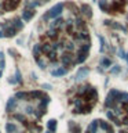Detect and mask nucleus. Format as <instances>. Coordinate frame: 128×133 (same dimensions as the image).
<instances>
[{"label":"nucleus","instance_id":"1","mask_svg":"<svg viewBox=\"0 0 128 133\" xmlns=\"http://www.w3.org/2000/svg\"><path fill=\"white\" fill-rule=\"evenodd\" d=\"M62 10H63V4L62 3H58V4H55L54 7L50 10L47 14L43 17V19H48V18H56V17H59L61 15V13H62Z\"/></svg>","mask_w":128,"mask_h":133},{"label":"nucleus","instance_id":"2","mask_svg":"<svg viewBox=\"0 0 128 133\" xmlns=\"http://www.w3.org/2000/svg\"><path fill=\"white\" fill-rule=\"evenodd\" d=\"M3 32H4V36L6 37H12V36H15V33L18 32V30L12 26L11 21H7L4 25H3Z\"/></svg>","mask_w":128,"mask_h":133},{"label":"nucleus","instance_id":"3","mask_svg":"<svg viewBox=\"0 0 128 133\" xmlns=\"http://www.w3.org/2000/svg\"><path fill=\"white\" fill-rule=\"evenodd\" d=\"M21 0H4L3 2V10L4 11H12L19 6Z\"/></svg>","mask_w":128,"mask_h":133},{"label":"nucleus","instance_id":"4","mask_svg":"<svg viewBox=\"0 0 128 133\" xmlns=\"http://www.w3.org/2000/svg\"><path fill=\"white\" fill-rule=\"evenodd\" d=\"M61 63L63 64V67H70V65H73V64L76 63V61H73V54H70V53H65L62 57H61Z\"/></svg>","mask_w":128,"mask_h":133},{"label":"nucleus","instance_id":"5","mask_svg":"<svg viewBox=\"0 0 128 133\" xmlns=\"http://www.w3.org/2000/svg\"><path fill=\"white\" fill-rule=\"evenodd\" d=\"M35 15V10L33 8H25L22 11V19L23 21H30Z\"/></svg>","mask_w":128,"mask_h":133},{"label":"nucleus","instance_id":"6","mask_svg":"<svg viewBox=\"0 0 128 133\" xmlns=\"http://www.w3.org/2000/svg\"><path fill=\"white\" fill-rule=\"evenodd\" d=\"M15 107H17V98H15V97L8 98L7 105H6V111H7V112H11V111L15 110Z\"/></svg>","mask_w":128,"mask_h":133},{"label":"nucleus","instance_id":"7","mask_svg":"<svg viewBox=\"0 0 128 133\" xmlns=\"http://www.w3.org/2000/svg\"><path fill=\"white\" fill-rule=\"evenodd\" d=\"M15 98L17 100H25V101L32 100V98H30V93H25V91H18V93L15 94Z\"/></svg>","mask_w":128,"mask_h":133},{"label":"nucleus","instance_id":"8","mask_svg":"<svg viewBox=\"0 0 128 133\" xmlns=\"http://www.w3.org/2000/svg\"><path fill=\"white\" fill-rule=\"evenodd\" d=\"M66 72H68L66 68H56V69L51 71V75L52 76H63V75H66Z\"/></svg>","mask_w":128,"mask_h":133},{"label":"nucleus","instance_id":"9","mask_svg":"<svg viewBox=\"0 0 128 133\" xmlns=\"http://www.w3.org/2000/svg\"><path fill=\"white\" fill-rule=\"evenodd\" d=\"M88 75V68H80L79 72L76 75V80H81L84 76H87Z\"/></svg>","mask_w":128,"mask_h":133},{"label":"nucleus","instance_id":"10","mask_svg":"<svg viewBox=\"0 0 128 133\" xmlns=\"http://www.w3.org/2000/svg\"><path fill=\"white\" fill-rule=\"evenodd\" d=\"M33 56H35V60L37 61L41 56V44H35L33 47Z\"/></svg>","mask_w":128,"mask_h":133},{"label":"nucleus","instance_id":"11","mask_svg":"<svg viewBox=\"0 0 128 133\" xmlns=\"http://www.w3.org/2000/svg\"><path fill=\"white\" fill-rule=\"evenodd\" d=\"M65 25V21H63L62 18H56L55 21L51 24V29H58V28H62V26Z\"/></svg>","mask_w":128,"mask_h":133},{"label":"nucleus","instance_id":"12","mask_svg":"<svg viewBox=\"0 0 128 133\" xmlns=\"http://www.w3.org/2000/svg\"><path fill=\"white\" fill-rule=\"evenodd\" d=\"M51 52H54L52 44H50V43H44V44H41V53H43V54H50Z\"/></svg>","mask_w":128,"mask_h":133},{"label":"nucleus","instance_id":"13","mask_svg":"<svg viewBox=\"0 0 128 133\" xmlns=\"http://www.w3.org/2000/svg\"><path fill=\"white\" fill-rule=\"evenodd\" d=\"M98 126H99V121H92L88 126V132L90 133H96L98 130Z\"/></svg>","mask_w":128,"mask_h":133},{"label":"nucleus","instance_id":"14","mask_svg":"<svg viewBox=\"0 0 128 133\" xmlns=\"http://www.w3.org/2000/svg\"><path fill=\"white\" fill-rule=\"evenodd\" d=\"M81 13L87 17V18H91V17H92V13H91V7H90V6H87V4H83Z\"/></svg>","mask_w":128,"mask_h":133},{"label":"nucleus","instance_id":"15","mask_svg":"<svg viewBox=\"0 0 128 133\" xmlns=\"http://www.w3.org/2000/svg\"><path fill=\"white\" fill-rule=\"evenodd\" d=\"M47 128H48V130L50 132H55L56 130V121L55 119H50L48 122H47Z\"/></svg>","mask_w":128,"mask_h":133},{"label":"nucleus","instance_id":"16","mask_svg":"<svg viewBox=\"0 0 128 133\" xmlns=\"http://www.w3.org/2000/svg\"><path fill=\"white\" fill-rule=\"evenodd\" d=\"M11 24H12V26H14V28H15L17 30H21V29H22V26H23V24H22V21H21L19 18L12 19Z\"/></svg>","mask_w":128,"mask_h":133},{"label":"nucleus","instance_id":"17","mask_svg":"<svg viewBox=\"0 0 128 133\" xmlns=\"http://www.w3.org/2000/svg\"><path fill=\"white\" fill-rule=\"evenodd\" d=\"M6 130H7V133H14L18 130V128H17L15 124H11V122H8L7 125H6Z\"/></svg>","mask_w":128,"mask_h":133},{"label":"nucleus","instance_id":"18","mask_svg":"<svg viewBox=\"0 0 128 133\" xmlns=\"http://www.w3.org/2000/svg\"><path fill=\"white\" fill-rule=\"evenodd\" d=\"M69 126H70V130H72V133H81V129H80L79 125H76V124H73V122H70Z\"/></svg>","mask_w":128,"mask_h":133},{"label":"nucleus","instance_id":"19","mask_svg":"<svg viewBox=\"0 0 128 133\" xmlns=\"http://www.w3.org/2000/svg\"><path fill=\"white\" fill-rule=\"evenodd\" d=\"M44 96H43V93L41 91H39V90H35V91H30V98H43Z\"/></svg>","mask_w":128,"mask_h":133},{"label":"nucleus","instance_id":"20","mask_svg":"<svg viewBox=\"0 0 128 133\" xmlns=\"http://www.w3.org/2000/svg\"><path fill=\"white\" fill-rule=\"evenodd\" d=\"M47 36L51 37V39H56V37H58V32H56V29H50L48 32H47Z\"/></svg>","mask_w":128,"mask_h":133},{"label":"nucleus","instance_id":"21","mask_svg":"<svg viewBox=\"0 0 128 133\" xmlns=\"http://www.w3.org/2000/svg\"><path fill=\"white\" fill-rule=\"evenodd\" d=\"M12 117H14L15 119H18L19 122H22V124H26V122H28V121H26V118L23 117L22 114H14V115H12Z\"/></svg>","mask_w":128,"mask_h":133},{"label":"nucleus","instance_id":"22","mask_svg":"<svg viewBox=\"0 0 128 133\" xmlns=\"http://www.w3.org/2000/svg\"><path fill=\"white\" fill-rule=\"evenodd\" d=\"M101 64H102V65L105 67V68H107V67H110V65H112V61H110L109 58H102Z\"/></svg>","mask_w":128,"mask_h":133},{"label":"nucleus","instance_id":"23","mask_svg":"<svg viewBox=\"0 0 128 133\" xmlns=\"http://www.w3.org/2000/svg\"><path fill=\"white\" fill-rule=\"evenodd\" d=\"M47 56H48V58L51 60V61H55V63H56V52H55V50L51 52L50 54H47Z\"/></svg>","mask_w":128,"mask_h":133},{"label":"nucleus","instance_id":"24","mask_svg":"<svg viewBox=\"0 0 128 133\" xmlns=\"http://www.w3.org/2000/svg\"><path fill=\"white\" fill-rule=\"evenodd\" d=\"M15 79L18 83H21L22 82V78H21V72H19V69H17V72H15Z\"/></svg>","mask_w":128,"mask_h":133},{"label":"nucleus","instance_id":"25","mask_svg":"<svg viewBox=\"0 0 128 133\" xmlns=\"http://www.w3.org/2000/svg\"><path fill=\"white\" fill-rule=\"evenodd\" d=\"M25 111H26V114H35V108L30 107V105H28V107L25 108Z\"/></svg>","mask_w":128,"mask_h":133},{"label":"nucleus","instance_id":"26","mask_svg":"<svg viewBox=\"0 0 128 133\" xmlns=\"http://www.w3.org/2000/svg\"><path fill=\"white\" fill-rule=\"evenodd\" d=\"M36 63H37L39 65H40V68H46V63H44V61H43L41 58H39L37 61H36Z\"/></svg>","mask_w":128,"mask_h":133},{"label":"nucleus","instance_id":"27","mask_svg":"<svg viewBox=\"0 0 128 133\" xmlns=\"http://www.w3.org/2000/svg\"><path fill=\"white\" fill-rule=\"evenodd\" d=\"M8 83H11V85H15V83H18V82H17L15 76H10V78H8Z\"/></svg>","mask_w":128,"mask_h":133},{"label":"nucleus","instance_id":"28","mask_svg":"<svg viewBox=\"0 0 128 133\" xmlns=\"http://www.w3.org/2000/svg\"><path fill=\"white\" fill-rule=\"evenodd\" d=\"M65 49L66 50H69V52H72L73 49H75V46H73L72 43H66V46H65Z\"/></svg>","mask_w":128,"mask_h":133},{"label":"nucleus","instance_id":"29","mask_svg":"<svg viewBox=\"0 0 128 133\" xmlns=\"http://www.w3.org/2000/svg\"><path fill=\"white\" fill-rule=\"evenodd\" d=\"M112 72H113V74L120 72V67H119V65H116V68H113V69H112Z\"/></svg>","mask_w":128,"mask_h":133},{"label":"nucleus","instance_id":"30","mask_svg":"<svg viewBox=\"0 0 128 133\" xmlns=\"http://www.w3.org/2000/svg\"><path fill=\"white\" fill-rule=\"evenodd\" d=\"M2 60H4V54L0 52V61H2Z\"/></svg>","mask_w":128,"mask_h":133},{"label":"nucleus","instance_id":"31","mask_svg":"<svg viewBox=\"0 0 128 133\" xmlns=\"http://www.w3.org/2000/svg\"><path fill=\"white\" fill-rule=\"evenodd\" d=\"M0 37H4V32L3 30H0Z\"/></svg>","mask_w":128,"mask_h":133},{"label":"nucleus","instance_id":"32","mask_svg":"<svg viewBox=\"0 0 128 133\" xmlns=\"http://www.w3.org/2000/svg\"><path fill=\"white\" fill-rule=\"evenodd\" d=\"M2 13H4V11H3V4H0V14H2Z\"/></svg>","mask_w":128,"mask_h":133},{"label":"nucleus","instance_id":"33","mask_svg":"<svg viewBox=\"0 0 128 133\" xmlns=\"http://www.w3.org/2000/svg\"><path fill=\"white\" fill-rule=\"evenodd\" d=\"M2 75H3V71H2V69H0V78H2Z\"/></svg>","mask_w":128,"mask_h":133},{"label":"nucleus","instance_id":"34","mask_svg":"<svg viewBox=\"0 0 128 133\" xmlns=\"http://www.w3.org/2000/svg\"><path fill=\"white\" fill-rule=\"evenodd\" d=\"M14 133H21V132H19V130H17V132H14Z\"/></svg>","mask_w":128,"mask_h":133},{"label":"nucleus","instance_id":"35","mask_svg":"<svg viewBox=\"0 0 128 133\" xmlns=\"http://www.w3.org/2000/svg\"><path fill=\"white\" fill-rule=\"evenodd\" d=\"M46 133H52V132H50V130H48V132H46Z\"/></svg>","mask_w":128,"mask_h":133},{"label":"nucleus","instance_id":"36","mask_svg":"<svg viewBox=\"0 0 128 133\" xmlns=\"http://www.w3.org/2000/svg\"><path fill=\"white\" fill-rule=\"evenodd\" d=\"M43 2H48V0H43Z\"/></svg>","mask_w":128,"mask_h":133},{"label":"nucleus","instance_id":"37","mask_svg":"<svg viewBox=\"0 0 128 133\" xmlns=\"http://www.w3.org/2000/svg\"><path fill=\"white\" fill-rule=\"evenodd\" d=\"M121 133H127V132H121Z\"/></svg>","mask_w":128,"mask_h":133}]
</instances>
